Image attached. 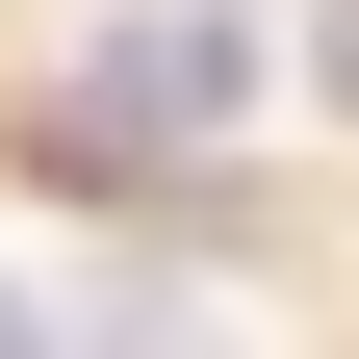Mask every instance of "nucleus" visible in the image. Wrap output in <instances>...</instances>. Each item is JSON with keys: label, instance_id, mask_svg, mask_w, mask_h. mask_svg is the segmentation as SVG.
Wrapping results in <instances>:
<instances>
[{"label": "nucleus", "instance_id": "obj_2", "mask_svg": "<svg viewBox=\"0 0 359 359\" xmlns=\"http://www.w3.org/2000/svg\"><path fill=\"white\" fill-rule=\"evenodd\" d=\"M308 103H334V128H359V0H308Z\"/></svg>", "mask_w": 359, "mask_h": 359}, {"label": "nucleus", "instance_id": "obj_1", "mask_svg": "<svg viewBox=\"0 0 359 359\" xmlns=\"http://www.w3.org/2000/svg\"><path fill=\"white\" fill-rule=\"evenodd\" d=\"M231 103H257V26H231V0H128V26H77V180H154V205H205Z\"/></svg>", "mask_w": 359, "mask_h": 359}, {"label": "nucleus", "instance_id": "obj_3", "mask_svg": "<svg viewBox=\"0 0 359 359\" xmlns=\"http://www.w3.org/2000/svg\"><path fill=\"white\" fill-rule=\"evenodd\" d=\"M0 359H52V308H26V283H0Z\"/></svg>", "mask_w": 359, "mask_h": 359}]
</instances>
